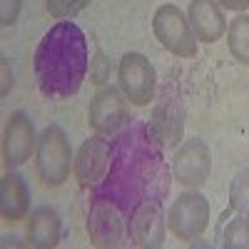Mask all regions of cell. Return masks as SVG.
Listing matches in <instances>:
<instances>
[{"label":"cell","mask_w":249,"mask_h":249,"mask_svg":"<svg viewBox=\"0 0 249 249\" xmlns=\"http://www.w3.org/2000/svg\"><path fill=\"white\" fill-rule=\"evenodd\" d=\"M10 88H13V72L8 70V62L3 60V90H0V95H8L10 92Z\"/></svg>","instance_id":"cell-23"},{"label":"cell","mask_w":249,"mask_h":249,"mask_svg":"<svg viewBox=\"0 0 249 249\" xmlns=\"http://www.w3.org/2000/svg\"><path fill=\"white\" fill-rule=\"evenodd\" d=\"M207 224H210V199L192 190L182 192L167 212L170 232L182 242H192V239L202 237Z\"/></svg>","instance_id":"cell-5"},{"label":"cell","mask_w":249,"mask_h":249,"mask_svg":"<svg viewBox=\"0 0 249 249\" xmlns=\"http://www.w3.org/2000/svg\"><path fill=\"white\" fill-rule=\"evenodd\" d=\"M20 8H23V0H0V23H3V28L18 23Z\"/></svg>","instance_id":"cell-21"},{"label":"cell","mask_w":249,"mask_h":249,"mask_svg":"<svg viewBox=\"0 0 249 249\" xmlns=\"http://www.w3.org/2000/svg\"><path fill=\"white\" fill-rule=\"evenodd\" d=\"M112 144L105 140V135H92L80 144L75 155V179L80 187H97L105 179L110 170Z\"/></svg>","instance_id":"cell-10"},{"label":"cell","mask_w":249,"mask_h":249,"mask_svg":"<svg viewBox=\"0 0 249 249\" xmlns=\"http://www.w3.org/2000/svg\"><path fill=\"white\" fill-rule=\"evenodd\" d=\"M217 3H219L224 10H237V13H242V10L249 8V0H217Z\"/></svg>","instance_id":"cell-22"},{"label":"cell","mask_w":249,"mask_h":249,"mask_svg":"<svg viewBox=\"0 0 249 249\" xmlns=\"http://www.w3.org/2000/svg\"><path fill=\"white\" fill-rule=\"evenodd\" d=\"M155 37L164 50L177 57H192L197 53V35L190 28L187 15L177 5H160L152 20Z\"/></svg>","instance_id":"cell-4"},{"label":"cell","mask_w":249,"mask_h":249,"mask_svg":"<svg viewBox=\"0 0 249 249\" xmlns=\"http://www.w3.org/2000/svg\"><path fill=\"white\" fill-rule=\"evenodd\" d=\"M37 147V137H35V124L30 115L25 112H13L5 124V135H3V157L8 170L20 167L23 162L30 160V155Z\"/></svg>","instance_id":"cell-12"},{"label":"cell","mask_w":249,"mask_h":249,"mask_svg":"<svg viewBox=\"0 0 249 249\" xmlns=\"http://www.w3.org/2000/svg\"><path fill=\"white\" fill-rule=\"evenodd\" d=\"M62 234V219L53 207H37L30 212L28 219V242L40 249H50L60 242Z\"/></svg>","instance_id":"cell-16"},{"label":"cell","mask_w":249,"mask_h":249,"mask_svg":"<svg viewBox=\"0 0 249 249\" xmlns=\"http://www.w3.org/2000/svg\"><path fill=\"white\" fill-rule=\"evenodd\" d=\"M48 3V13L55 20H72L75 15H80L92 0H45Z\"/></svg>","instance_id":"cell-20"},{"label":"cell","mask_w":249,"mask_h":249,"mask_svg":"<svg viewBox=\"0 0 249 249\" xmlns=\"http://www.w3.org/2000/svg\"><path fill=\"white\" fill-rule=\"evenodd\" d=\"M0 212L5 222H20L30 212V187L23 175L13 170L0 182Z\"/></svg>","instance_id":"cell-15"},{"label":"cell","mask_w":249,"mask_h":249,"mask_svg":"<svg viewBox=\"0 0 249 249\" xmlns=\"http://www.w3.org/2000/svg\"><path fill=\"white\" fill-rule=\"evenodd\" d=\"M167 217L162 212V199H144L127 214V237L132 247L160 249L164 244Z\"/></svg>","instance_id":"cell-8"},{"label":"cell","mask_w":249,"mask_h":249,"mask_svg":"<svg viewBox=\"0 0 249 249\" xmlns=\"http://www.w3.org/2000/svg\"><path fill=\"white\" fill-rule=\"evenodd\" d=\"M88 234L95 247L102 249H115L124 244V234H127V222H124V212L107 197L92 195L90 214H88Z\"/></svg>","instance_id":"cell-7"},{"label":"cell","mask_w":249,"mask_h":249,"mask_svg":"<svg viewBox=\"0 0 249 249\" xmlns=\"http://www.w3.org/2000/svg\"><path fill=\"white\" fill-rule=\"evenodd\" d=\"M170 192V167L147 124H130L112 142L110 170L92 195L107 197L124 214L144 199H164Z\"/></svg>","instance_id":"cell-1"},{"label":"cell","mask_w":249,"mask_h":249,"mask_svg":"<svg viewBox=\"0 0 249 249\" xmlns=\"http://www.w3.org/2000/svg\"><path fill=\"white\" fill-rule=\"evenodd\" d=\"M182 130H184L182 102L167 88V92H164L160 97V102L155 105L152 120L147 124V132H150V137L160 144V147H175V144L182 140Z\"/></svg>","instance_id":"cell-11"},{"label":"cell","mask_w":249,"mask_h":249,"mask_svg":"<svg viewBox=\"0 0 249 249\" xmlns=\"http://www.w3.org/2000/svg\"><path fill=\"white\" fill-rule=\"evenodd\" d=\"M90 127L97 135H115L124 127L127 122V105L120 95V90L115 88H102L95 92L92 102H90V115H88Z\"/></svg>","instance_id":"cell-13"},{"label":"cell","mask_w":249,"mask_h":249,"mask_svg":"<svg viewBox=\"0 0 249 249\" xmlns=\"http://www.w3.org/2000/svg\"><path fill=\"white\" fill-rule=\"evenodd\" d=\"M230 204L239 214H249V170H242L230 184Z\"/></svg>","instance_id":"cell-19"},{"label":"cell","mask_w":249,"mask_h":249,"mask_svg":"<svg viewBox=\"0 0 249 249\" xmlns=\"http://www.w3.org/2000/svg\"><path fill=\"white\" fill-rule=\"evenodd\" d=\"M187 20H190V28L195 30L197 40L207 45L217 43L227 33V20L217 0H192Z\"/></svg>","instance_id":"cell-14"},{"label":"cell","mask_w":249,"mask_h":249,"mask_svg":"<svg viewBox=\"0 0 249 249\" xmlns=\"http://www.w3.org/2000/svg\"><path fill=\"white\" fill-rule=\"evenodd\" d=\"M72 147L60 124H48L37 137V172L48 187H60L70 177Z\"/></svg>","instance_id":"cell-3"},{"label":"cell","mask_w":249,"mask_h":249,"mask_svg":"<svg viewBox=\"0 0 249 249\" xmlns=\"http://www.w3.org/2000/svg\"><path fill=\"white\" fill-rule=\"evenodd\" d=\"M227 45H230V55L239 65H249V18L247 15H239L230 23Z\"/></svg>","instance_id":"cell-17"},{"label":"cell","mask_w":249,"mask_h":249,"mask_svg":"<svg viewBox=\"0 0 249 249\" xmlns=\"http://www.w3.org/2000/svg\"><path fill=\"white\" fill-rule=\"evenodd\" d=\"M33 65H35L37 88L45 97L50 100L72 97L82 88L90 68V50L85 33L70 20L55 23L45 33V37L40 40Z\"/></svg>","instance_id":"cell-2"},{"label":"cell","mask_w":249,"mask_h":249,"mask_svg":"<svg viewBox=\"0 0 249 249\" xmlns=\"http://www.w3.org/2000/svg\"><path fill=\"white\" fill-rule=\"evenodd\" d=\"M224 249H249V214H237L222 232Z\"/></svg>","instance_id":"cell-18"},{"label":"cell","mask_w":249,"mask_h":249,"mask_svg":"<svg viewBox=\"0 0 249 249\" xmlns=\"http://www.w3.org/2000/svg\"><path fill=\"white\" fill-rule=\"evenodd\" d=\"M210 170H212V155H210V147L204 144V140L192 137L175 152L172 177L182 187H187V190L202 187L210 179Z\"/></svg>","instance_id":"cell-9"},{"label":"cell","mask_w":249,"mask_h":249,"mask_svg":"<svg viewBox=\"0 0 249 249\" xmlns=\"http://www.w3.org/2000/svg\"><path fill=\"white\" fill-rule=\"evenodd\" d=\"M117 82H120L122 95L127 97L135 107H144L155 100L157 72L152 68V62L140 53H127L120 60Z\"/></svg>","instance_id":"cell-6"}]
</instances>
